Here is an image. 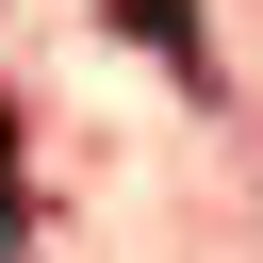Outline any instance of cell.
I'll list each match as a JSON object with an SVG mask.
<instances>
[{
	"mask_svg": "<svg viewBox=\"0 0 263 263\" xmlns=\"http://www.w3.org/2000/svg\"><path fill=\"white\" fill-rule=\"evenodd\" d=\"M115 16H132V33L164 49V66H197V33H181V0H115Z\"/></svg>",
	"mask_w": 263,
	"mask_h": 263,
	"instance_id": "obj_1",
	"label": "cell"
},
{
	"mask_svg": "<svg viewBox=\"0 0 263 263\" xmlns=\"http://www.w3.org/2000/svg\"><path fill=\"white\" fill-rule=\"evenodd\" d=\"M0 263H33V214H16V181H0Z\"/></svg>",
	"mask_w": 263,
	"mask_h": 263,
	"instance_id": "obj_2",
	"label": "cell"
}]
</instances>
